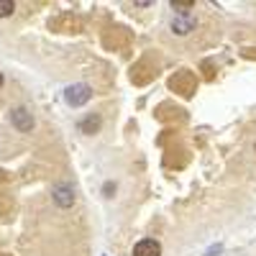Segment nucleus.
Wrapping results in <instances>:
<instances>
[{"mask_svg":"<svg viewBox=\"0 0 256 256\" xmlns=\"http://www.w3.org/2000/svg\"><path fill=\"white\" fill-rule=\"evenodd\" d=\"M52 198L59 208H72L74 205V187L72 184H56L54 192H52Z\"/></svg>","mask_w":256,"mask_h":256,"instance_id":"nucleus-4","label":"nucleus"},{"mask_svg":"<svg viewBox=\"0 0 256 256\" xmlns=\"http://www.w3.org/2000/svg\"><path fill=\"white\" fill-rule=\"evenodd\" d=\"M0 88H3V72H0Z\"/></svg>","mask_w":256,"mask_h":256,"instance_id":"nucleus-10","label":"nucleus"},{"mask_svg":"<svg viewBox=\"0 0 256 256\" xmlns=\"http://www.w3.org/2000/svg\"><path fill=\"white\" fill-rule=\"evenodd\" d=\"M172 8L177 13H187L190 8H195V3H192V0H172Z\"/></svg>","mask_w":256,"mask_h":256,"instance_id":"nucleus-7","label":"nucleus"},{"mask_svg":"<svg viewBox=\"0 0 256 256\" xmlns=\"http://www.w3.org/2000/svg\"><path fill=\"white\" fill-rule=\"evenodd\" d=\"M172 31L177 34V36H187V34H192L195 31V26H198V20H195V16H190V13H174L172 16Z\"/></svg>","mask_w":256,"mask_h":256,"instance_id":"nucleus-2","label":"nucleus"},{"mask_svg":"<svg viewBox=\"0 0 256 256\" xmlns=\"http://www.w3.org/2000/svg\"><path fill=\"white\" fill-rule=\"evenodd\" d=\"M100 126H102V118L95 113V116H88V118H82V120H80V131H82V134H88V136H92V134L100 131Z\"/></svg>","mask_w":256,"mask_h":256,"instance_id":"nucleus-6","label":"nucleus"},{"mask_svg":"<svg viewBox=\"0 0 256 256\" xmlns=\"http://www.w3.org/2000/svg\"><path fill=\"white\" fill-rule=\"evenodd\" d=\"M10 123L18 128L20 134H28L34 128V116L26 108H16V110H10Z\"/></svg>","mask_w":256,"mask_h":256,"instance_id":"nucleus-3","label":"nucleus"},{"mask_svg":"<svg viewBox=\"0 0 256 256\" xmlns=\"http://www.w3.org/2000/svg\"><path fill=\"white\" fill-rule=\"evenodd\" d=\"M134 256H162V244L154 238H141L134 246Z\"/></svg>","mask_w":256,"mask_h":256,"instance_id":"nucleus-5","label":"nucleus"},{"mask_svg":"<svg viewBox=\"0 0 256 256\" xmlns=\"http://www.w3.org/2000/svg\"><path fill=\"white\" fill-rule=\"evenodd\" d=\"M102 192H105V198H113L116 184H113V182H105V184H102Z\"/></svg>","mask_w":256,"mask_h":256,"instance_id":"nucleus-9","label":"nucleus"},{"mask_svg":"<svg viewBox=\"0 0 256 256\" xmlns=\"http://www.w3.org/2000/svg\"><path fill=\"white\" fill-rule=\"evenodd\" d=\"M92 98V88H88V84H72V88H67V92H64V100H67V105H72V108H80V105L90 102Z\"/></svg>","mask_w":256,"mask_h":256,"instance_id":"nucleus-1","label":"nucleus"},{"mask_svg":"<svg viewBox=\"0 0 256 256\" xmlns=\"http://www.w3.org/2000/svg\"><path fill=\"white\" fill-rule=\"evenodd\" d=\"M13 10H16V3H13V0H0V18L10 16Z\"/></svg>","mask_w":256,"mask_h":256,"instance_id":"nucleus-8","label":"nucleus"}]
</instances>
